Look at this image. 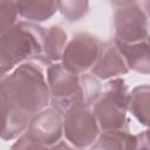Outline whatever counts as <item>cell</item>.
I'll return each mask as SVG.
<instances>
[{
	"instance_id": "cell-17",
	"label": "cell",
	"mask_w": 150,
	"mask_h": 150,
	"mask_svg": "<svg viewBox=\"0 0 150 150\" xmlns=\"http://www.w3.org/2000/svg\"><path fill=\"white\" fill-rule=\"evenodd\" d=\"M89 9L88 0H57V11L70 22L79 21Z\"/></svg>"
},
{
	"instance_id": "cell-14",
	"label": "cell",
	"mask_w": 150,
	"mask_h": 150,
	"mask_svg": "<svg viewBox=\"0 0 150 150\" xmlns=\"http://www.w3.org/2000/svg\"><path fill=\"white\" fill-rule=\"evenodd\" d=\"M30 117H32V115H29L22 110H19L16 108L11 107L7 118L0 129V137L4 141H11V139H14V138L21 136L26 131V129L29 124Z\"/></svg>"
},
{
	"instance_id": "cell-10",
	"label": "cell",
	"mask_w": 150,
	"mask_h": 150,
	"mask_svg": "<svg viewBox=\"0 0 150 150\" xmlns=\"http://www.w3.org/2000/svg\"><path fill=\"white\" fill-rule=\"evenodd\" d=\"M114 42L122 53L129 69H132L142 74H149L150 55L148 40L136 43H123L114 39Z\"/></svg>"
},
{
	"instance_id": "cell-13",
	"label": "cell",
	"mask_w": 150,
	"mask_h": 150,
	"mask_svg": "<svg viewBox=\"0 0 150 150\" xmlns=\"http://www.w3.org/2000/svg\"><path fill=\"white\" fill-rule=\"evenodd\" d=\"M68 42L67 33L60 26H52L46 29L43 41V56L50 62L61 61L64 47Z\"/></svg>"
},
{
	"instance_id": "cell-20",
	"label": "cell",
	"mask_w": 150,
	"mask_h": 150,
	"mask_svg": "<svg viewBox=\"0 0 150 150\" xmlns=\"http://www.w3.org/2000/svg\"><path fill=\"white\" fill-rule=\"evenodd\" d=\"M111 4H114V5H116V6H124V5H127V4H130V2H132L134 0H109Z\"/></svg>"
},
{
	"instance_id": "cell-5",
	"label": "cell",
	"mask_w": 150,
	"mask_h": 150,
	"mask_svg": "<svg viewBox=\"0 0 150 150\" xmlns=\"http://www.w3.org/2000/svg\"><path fill=\"white\" fill-rule=\"evenodd\" d=\"M62 129L67 142L77 149L90 146L101 132L90 107L81 102L62 114Z\"/></svg>"
},
{
	"instance_id": "cell-21",
	"label": "cell",
	"mask_w": 150,
	"mask_h": 150,
	"mask_svg": "<svg viewBox=\"0 0 150 150\" xmlns=\"http://www.w3.org/2000/svg\"><path fill=\"white\" fill-rule=\"evenodd\" d=\"M13 1H14V0H13Z\"/></svg>"
},
{
	"instance_id": "cell-12",
	"label": "cell",
	"mask_w": 150,
	"mask_h": 150,
	"mask_svg": "<svg viewBox=\"0 0 150 150\" xmlns=\"http://www.w3.org/2000/svg\"><path fill=\"white\" fill-rule=\"evenodd\" d=\"M90 146L94 149H138L139 137L130 134L129 129L101 131Z\"/></svg>"
},
{
	"instance_id": "cell-6",
	"label": "cell",
	"mask_w": 150,
	"mask_h": 150,
	"mask_svg": "<svg viewBox=\"0 0 150 150\" xmlns=\"http://www.w3.org/2000/svg\"><path fill=\"white\" fill-rule=\"evenodd\" d=\"M102 43L101 40L90 33H77L67 42L61 62L69 70L79 75L87 73L96 63Z\"/></svg>"
},
{
	"instance_id": "cell-16",
	"label": "cell",
	"mask_w": 150,
	"mask_h": 150,
	"mask_svg": "<svg viewBox=\"0 0 150 150\" xmlns=\"http://www.w3.org/2000/svg\"><path fill=\"white\" fill-rule=\"evenodd\" d=\"M102 93V86L100 79L91 73L80 74V98L81 103L87 107H91Z\"/></svg>"
},
{
	"instance_id": "cell-8",
	"label": "cell",
	"mask_w": 150,
	"mask_h": 150,
	"mask_svg": "<svg viewBox=\"0 0 150 150\" xmlns=\"http://www.w3.org/2000/svg\"><path fill=\"white\" fill-rule=\"evenodd\" d=\"M90 108L101 131L129 129L128 107L108 94L102 91Z\"/></svg>"
},
{
	"instance_id": "cell-9",
	"label": "cell",
	"mask_w": 150,
	"mask_h": 150,
	"mask_svg": "<svg viewBox=\"0 0 150 150\" xmlns=\"http://www.w3.org/2000/svg\"><path fill=\"white\" fill-rule=\"evenodd\" d=\"M90 70L97 79L109 80L127 74L129 71V67L112 40L102 43L100 56Z\"/></svg>"
},
{
	"instance_id": "cell-7",
	"label": "cell",
	"mask_w": 150,
	"mask_h": 150,
	"mask_svg": "<svg viewBox=\"0 0 150 150\" xmlns=\"http://www.w3.org/2000/svg\"><path fill=\"white\" fill-rule=\"evenodd\" d=\"M115 40L123 43L146 41L149 20L146 12L135 1L120 6L115 13Z\"/></svg>"
},
{
	"instance_id": "cell-3",
	"label": "cell",
	"mask_w": 150,
	"mask_h": 150,
	"mask_svg": "<svg viewBox=\"0 0 150 150\" xmlns=\"http://www.w3.org/2000/svg\"><path fill=\"white\" fill-rule=\"evenodd\" d=\"M62 135V114L54 108H45L32 115L26 131L12 148L53 149L61 142Z\"/></svg>"
},
{
	"instance_id": "cell-2",
	"label": "cell",
	"mask_w": 150,
	"mask_h": 150,
	"mask_svg": "<svg viewBox=\"0 0 150 150\" xmlns=\"http://www.w3.org/2000/svg\"><path fill=\"white\" fill-rule=\"evenodd\" d=\"M46 28L36 22L21 20L0 36V79L18 64L43 55Z\"/></svg>"
},
{
	"instance_id": "cell-1",
	"label": "cell",
	"mask_w": 150,
	"mask_h": 150,
	"mask_svg": "<svg viewBox=\"0 0 150 150\" xmlns=\"http://www.w3.org/2000/svg\"><path fill=\"white\" fill-rule=\"evenodd\" d=\"M50 63L41 55L18 64L0 79V96L11 107L29 115L45 109L50 102L46 77Z\"/></svg>"
},
{
	"instance_id": "cell-11",
	"label": "cell",
	"mask_w": 150,
	"mask_h": 150,
	"mask_svg": "<svg viewBox=\"0 0 150 150\" xmlns=\"http://www.w3.org/2000/svg\"><path fill=\"white\" fill-rule=\"evenodd\" d=\"M19 16L27 21L41 22L57 11V0H14Z\"/></svg>"
},
{
	"instance_id": "cell-15",
	"label": "cell",
	"mask_w": 150,
	"mask_h": 150,
	"mask_svg": "<svg viewBox=\"0 0 150 150\" xmlns=\"http://www.w3.org/2000/svg\"><path fill=\"white\" fill-rule=\"evenodd\" d=\"M149 103H150V87L148 84L138 86L130 91V100L128 110L143 124H149Z\"/></svg>"
},
{
	"instance_id": "cell-18",
	"label": "cell",
	"mask_w": 150,
	"mask_h": 150,
	"mask_svg": "<svg viewBox=\"0 0 150 150\" xmlns=\"http://www.w3.org/2000/svg\"><path fill=\"white\" fill-rule=\"evenodd\" d=\"M18 18L15 2L13 0H0V36L19 21Z\"/></svg>"
},
{
	"instance_id": "cell-4",
	"label": "cell",
	"mask_w": 150,
	"mask_h": 150,
	"mask_svg": "<svg viewBox=\"0 0 150 150\" xmlns=\"http://www.w3.org/2000/svg\"><path fill=\"white\" fill-rule=\"evenodd\" d=\"M46 77L52 108L63 114L71 105L81 102L80 75L69 70L61 61L52 62L47 67Z\"/></svg>"
},
{
	"instance_id": "cell-19",
	"label": "cell",
	"mask_w": 150,
	"mask_h": 150,
	"mask_svg": "<svg viewBox=\"0 0 150 150\" xmlns=\"http://www.w3.org/2000/svg\"><path fill=\"white\" fill-rule=\"evenodd\" d=\"M9 104H7L5 102V100L0 96V129L1 127L4 125L6 118H7V115H8V111H9Z\"/></svg>"
}]
</instances>
